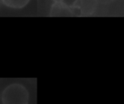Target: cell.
I'll use <instances>...</instances> for the list:
<instances>
[{"instance_id": "3", "label": "cell", "mask_w": 124, "mask_h": 104, "mask_svg": "<svg viewBox=\"0 0 124 104\" xmlns=\"http://www.w3.org/2000/svg\"><path fill=\"white\" fill-rule=\"evenodd\" d=\"M71 14V9L64 3H54L52 6L50 15L59 16V15H70Z\"/></svg>"}, {"instance_id": "1", "label": "cell", "mask_w": 124, "mask_h": 104, "mask_svg": "<svg viewBox=\"0 0 124 104\" xmlns=\"http://www.w3.org/2000/svg\"><path fill=\"white\" fill-rule=\"evenodd\" d=\"M29 92L24 85L18 83L9 85L2 93L3 104H28Z\"/></svg>"}, {"instance_id": "4", "label": "cell", "mask_w": 124, "mask_h": 104, "mask_svg": "<svg viewBox=\"0 0 124 104\" xmlns=\"http://www.w3.org/2000/svg\"><path fill=\"white\" fill-rule=\"evenodd\" d=\"M5 6L12 9H22L28 4L30 0H2Z\"/></svg>"}, {"instance_id": "6", "label": "cell", "mask_w": 124, "mask_h": 104, "mask_svg": "<svg viewBox=\"0 0 124 104\" xmlns=\"http://www.w3.org/2000/svg\"><path fill=\"white\" fill-rule=\"evenodd\" d=\"M53 1L54 3H62L63 1H64V0H53Z\"/></svg>"}, {"instance_id": "5", "label": "cell", "mask_w": 124, "mask_h": 104, "mask_svg": "<svg viewBox=\"0 0 124 104\" xmlns=\"http://www.w3.org/2000/svg\"><path fill=\"white\" fill-rule=\"evenodd\" d=\"M97 3H100V4H110V3L113 2L114 0H96Z\"/></svg>"}, {"instance_id": "2", "label": "cell", "mask_w": 124, "mask_h": 104, "mask_svg": "<svg viewBox=\"0 0 124 104\" xmlns=\"http://www.w3.org/2000/svg\"><path fill=\"white\" fill-rule=\"evenodd\" d=\"M75 4L83 15H91L94 12L98 3L96 0H77Z\"/></svg>"}]
</instances>
